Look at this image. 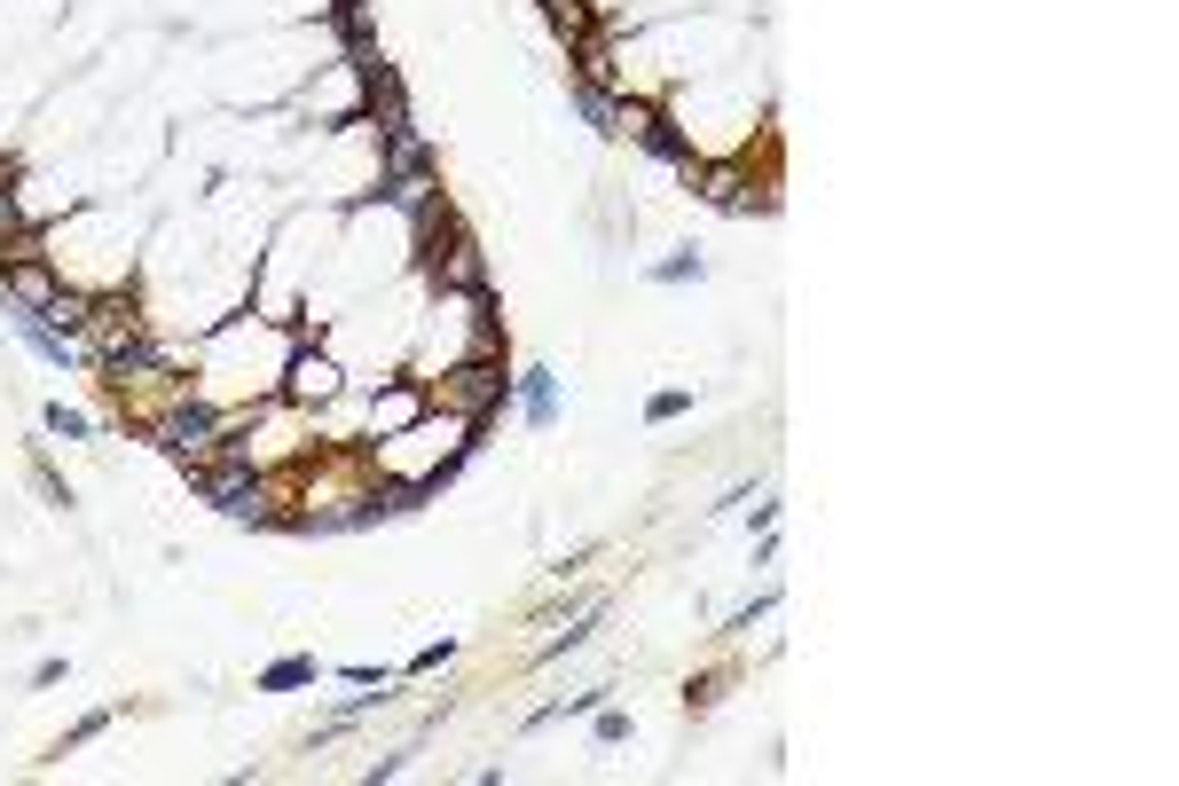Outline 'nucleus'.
<instances>
[{
    "instance_id": "1",
    "label": "nucleus",
    "mask_w": 1179,
    "mask_h": 786,
    "mask_svg": "<svg viewBox=\"0 0 1179 786\" xmlns=\"http://www.w3.org/2000/svg\"><path fill=\"white\" fill-rule=\"evenodd\" d=\"M196 496L221 504L228 519H268V487L244 472V464H221V472H196Z\"/></svg>"
},
{
    "instance_id": "2",
    "label": "nucleus",
    "mask_w": 1179,
    "mask_h": 786,
    "mask_svg": "<svg viewBox=\"0 0 1179 786\" xmlns=\"http://www.w3.org/2000/svg\"><path fill=\"white\" fill-rule=\"evenodd\" d=\"M158 440H166L173 457H196V449L213 440V417L196 409V402H181V409H166V417H158Z\"/></svg>"
},
{
    "instance_id": "3",
    "label": "nucleus",
    "mask_w": 1179,
    "mask_h": 786,
    "mask_svg": "<svg viewBox=\"0 0 1179 786\" xmlns=\"http://www.w3.org/2000/svg\"><path fill=\"white\" fill-rule=\"evenodd\" d=\"M440 393H449V402H464V409H487V402L504 393V378H496V370H480V362H464L457 385H440Z\"/></svg>"
},
{
    "instance_id": "4",
    "label": "nucleus",
    "mask_w": 1179,
    "mask_h": 786,
    "mask_svg": "<svg viewBox=\"0 0 1179 786\" xmlns=\"http://www.w3.org/2000/svg\"><path fill=\"white\" fill-rule=\"evenodd\" d=\"M9 291H16V307H32V315H47V300H56L47 268H32V260H16V268H9Z\"/></svg>"
},
{
    "instance_id": "5",
    "label": "nucleus",
    "mask_w": 1179,
    "mask_h": 786,
    "mask_svg": "<svg viewBox=\"0 0 1179 786\" xmlns=\"http://www.w3.org/2000/svg\"><path fill=\"white\" fill-rule=\"evenodd\" d=\"M574 111H582L590 126H606V134H621V119H629V111L614 103V94H598V87H590V79H574Z\"/></svg>"
},
{
    "instance_id": "6",
    "label": "nucleus",
    "mask_w": 1179,
    "mask_h": 786,
    "mask_svg": "<svg viewBox=\"0 0 1179 786\" xmlns=\"http://www.w3.org/2000/svg\"><path fill=\"white\" fill-rule=\"evenodd\" d=\"M519 402H527V417H535V425H551V417H559V393H551V370H527V378H519Z\"/></svg>"
},
{
    "instance_id": "7",
    "label": "nucleus",
    "mask_w": 1179,
    "mask_h": 786,
    "mask_svg": "<svg viewBox=\"0 0 1179 786\" xmlns=\"http://www.w3.org/2000/svg\"><path fill=\"white\" fill-rule=\"evenodd\" d=\"M16 330H24V338H32V347H40V355H47V362H56V370H64V362H71V347H64V330H47V323H40V315H32V307H24V315H16Z\"/></svg>"
},
{
    "instance_id": "8",
    "label": "nucleus",
    "mask_w": 1179,
    "mask_h": 786,
    "mask_svg": "<svg viewBox=\"0 0 1179 786\" xmlns=\"http://www.w3.org/2000/svg\"><path fill=\"white\" fill-rule=\"evenodd\" d=\"M291 393H300V402H330V393H338L330 362H300V370H291Z\"/></svg>"
},
{
    "instance_id": "9",
    "label": "nucleus",
    "mask_w": 1179,
    "mask_h": 786,
    "mask_svg": "<svg viewBox=\"0 0 1179 786\" xmlns=\"http://www.w3.org/2000/svg\"><path fill=\"white\" fill-rule=\"evenodd\" d=\"M307 676H315V661H307V653H291V661H276V669L260 676V693H291V684H307Z\"/></svg>"
},
{
    "instance_id": "10",
    "label": "nucleus",
    "mask_w": 1179,
    "mask_h": 786,
    "mask_svg": "<svg viewBox=\"0 0 1179 786\" xmlns=\"http://www.w3.org/2000/svg\"><path fill=\"white\" fill-rule=\"evenodd\" d=\"M47 315H56L64 330H79V323H94V307L79 300V291H56V300H47Z\"/></svg>"
},
{
    "instance_id": "11",
    "label": "nucleus",
    "mask_w": 1179,
    "mask_h": 786,
    "mask_svg": "<svg viewBox=\"0 0 1179 786\" xmlns=\"http://www.w3.org/2000/svg\"><path fill=\"white\" fill-rule=\"evenodd\" d=\"M47 433H64V440H79V433H87V417H79V409H64V402H56V409H47Z\"/></svg>"
},
{
    "instance_id": "12",
    "label": "nucleus",
    "mask_w": 1179,
    "mask_h": 786,
    "mask_svg": "<svg viewBox=\"0 0 1179 786\" xmlns=\"http://www.w3.org/2000/svg\"><path fill=\"white\" fill-rule=\"evenodd\" d=\"M9 221H16V213H9V196H0V236H9Z\"/></svg>"
}]
</instances>
